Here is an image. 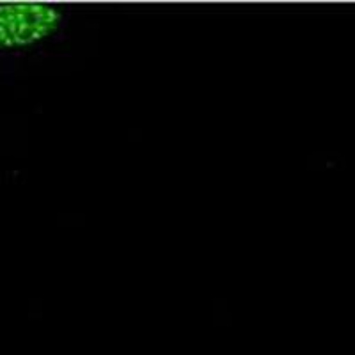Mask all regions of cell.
<instances>
[{"instance_id": "1", "label": "cell", "mask_w": 355, "mask_h": 355, "mask_svg": "<svg viewBox=\"0 0 355 355\" xmlns=\"http://www.w3.org/2000/svg\"><path fill=\"white\" fill-rule=\"evenodd\" d=\"M64 12L46 2H0V52L31 49L55 36Z\"/></svg>"}]
</instances>
